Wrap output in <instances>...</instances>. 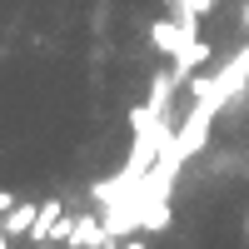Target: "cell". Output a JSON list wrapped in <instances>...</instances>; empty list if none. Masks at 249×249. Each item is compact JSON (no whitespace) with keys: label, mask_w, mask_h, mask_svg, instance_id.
I'll return each instance as SVG.
<instances>
[{"label":"cell","mask_w":249,"mask_h":249,"mask_svg":"<svg viewBox=\"0 0 249 249\" xmlns=\"http://www.w3.org/2000/svg\"><path fill=\"white\" fill-rule=\"evenodd\" d=\"M60 219H65V204H60V199H45V204H40V214H35L30 244H50V239H55V230H60Z\"/></svg>","instance_id":"obj_5"},{"label":"cell","mask_w":249,"mask_h":249,"mask_svg":"<svg viewBox=\"0 0 249 249\" xmlns=\"http://www.w3.org/2000/svg\"><path fill=\"white\" fill-rule=\"evenodd\" d=\"M244 30H249V0H244Z\"/></svg>","instance_id":"obj_8"},{"label":"cell","mask_w":249,"mask_h":249,"mask_svg":"<svg viewBox=\"0 0 249 249\" xmlns=\"http://www.w3.org/2000/svg\"><path fill=\"white\" fill-rule=\"evenodd\" d=\"M35 214H40V204H35V199H15V204H10V214H0V224H5V234H10V239H25V234L35 230Z\"/></svg>","instance_id":"obj_3"},{"label":"cell","mask_w":249,"mask_h":249,"mask_svg":"<svg viewBox=\"0 0 249 249\" xmlns=\"http://www.w3.org/2000/svg\"><path fill=\"white\" fill-rule=\"evenodd\" d=\"M115 234H110V224L105 219H95V214H80L75 219V230H70V249H105Z\"/></svg>","instance_id":"obj_2"},{"label":"cell","mask_w":249,"mask_h":249,"mask_svg":"<svg viewBox=\"0 0 249 249\" xmlns=\"http://www.w3.org/2000/svg\"><path fill=\"white\" fill-rule=\"evenodd\" d=\"M190 5H195V10H199V15H210V10H214V5H219V0H190Z\"/></svg>","instance_id":"obj_6"},{"label":"cell","mask_w":249,"mask_h":249,"mask_svg":"<svg viewBox=\"0 0 249 249\" xmlns=\"http://www.w3.org/2000/svg\"><path fill=\"white\" fill-rule=\"evenodd\" d=\"M244 239H249V219H244Z\"/></svg>","instance_id":"obj_9"},{"label":"cell","mask_w":249,"mask_h":249,"mask_svg":"<svg viewBox=\"0 0 249 249\" xmlns=\"http://www.w3.org/2000/svg\"><path fill=\"white\" fill-rule=\"evenodd\" d=\"M184 40H190V35H184V25H179V20H155V25H150V45L160 50V55H179V45H184Z\"/></svg>","instance_id":"obj_4"},{"label":"cell","mask_w":249,"mask_h":249,"mask_svg":"<svg viewBox=\"0 0 249 249\" xmlns=\"http://www.w3.org/2000/svg\"><path fill=\"white\" fill-rule=\"evenodd\" d=\"M120 249H144V239H124V244H120Z\"/></svg>","instance_id":"obj_7"},{"label":"cell","mask_w":249,"mask_h":249,"mask_svg":"<svg viewBox=\"0 0 249 249\" xmlns=\"http://www.w3.org/2000/svg\"><path fill=\"white\" fill-rule=\"evenodd\" d=\"M210 60H214V45H210V40H199V35H190V40H184V45H179V55H175V80H190L199 65H210Z\"/></svg>","instance_id":"obj_1"}]
</instances>
